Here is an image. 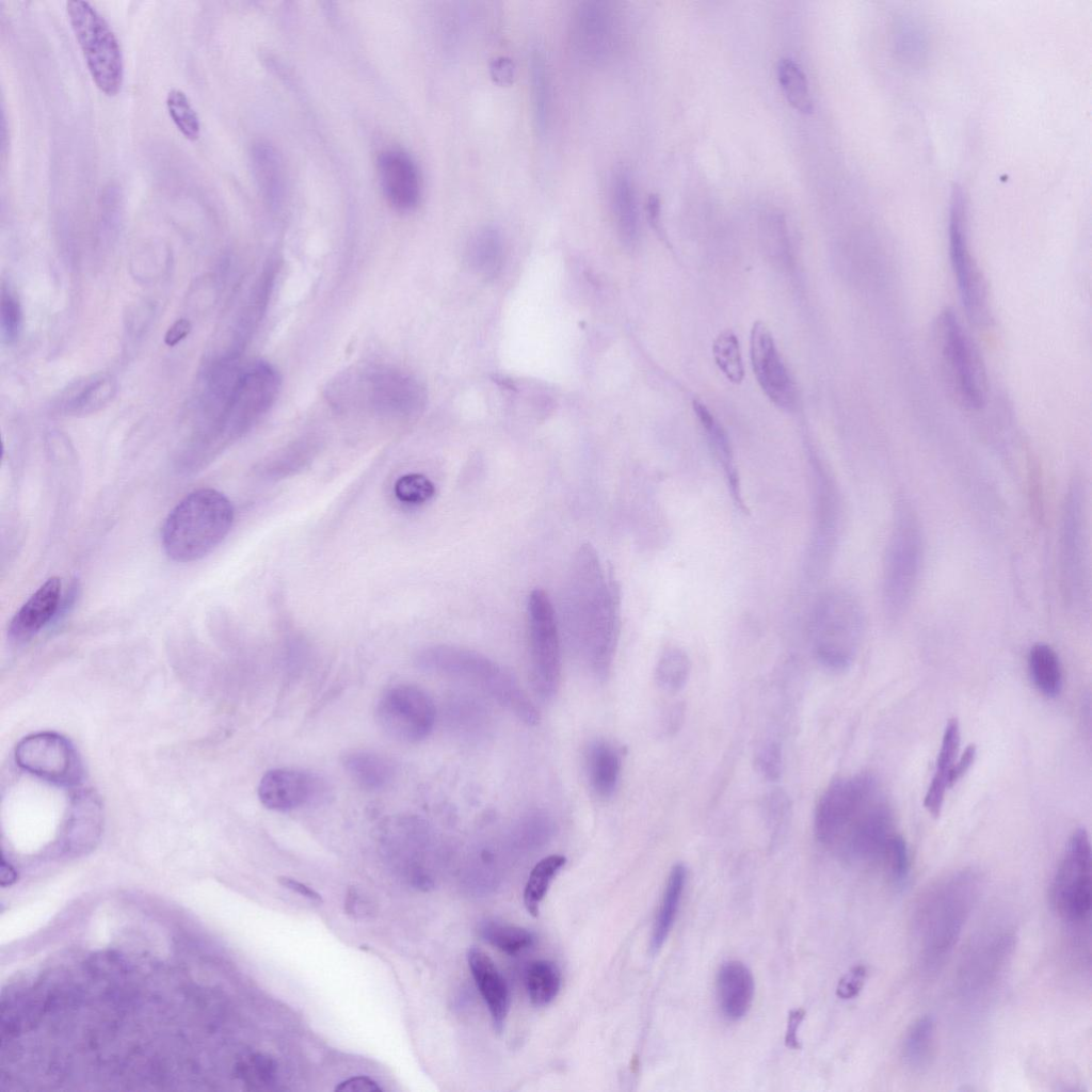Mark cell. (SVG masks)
<instances>
[{
    "instance_id": "6da1fadb",
    "label": "cell",
    "mask_w": 1092,
    "mask_h": 1092,
    "mask_svg": "<svg viewBox=\"0 0 1092 1092\" xmlns=\"http://www.w3.org/2000/svg\"><path fill=\"white\" fill-rule=\"evenodd\" d=\"M562 612L571 645L597 678H606L620 632V592L590 544L573 558Z\"/></svg>"
},
{
    "instance_id": "7a4b0ae2",
    "label": "cell",
    "mask_w": 1092,
    "mask_h": 1092,
    "mask_svg": "<svg viewBox=\"0 0 1092 1092\" xmlns=\"http://www.w3.org/2000/svg\"><path fill=\"white\" fill-rule=\"evenodd\" d=\"M326 398L338 411L407 418L424 410L428 396L413 375L392 367L371 365L339 374L326 388Z\"/></svg>"
},
{
    "instance_id": "3957f363",
    "label": "cell",
    "mask_w": 1092,
    "mask_h": 1092,
    "mask_svg": "<svg viewBox=\"0 0 1092 1092\" xmlns=\"http://www.w3.org/2000/svg\"><path fill=\"white\" fill-rule=\"evenodd\" d=\"M980 890L971 870L947 876L921 897L914 914V932L925 961L940 963L957 943Z\"/></svg>"
},
{
    "instance_id": "277c9868",
    "label": "cell",
    "mask_w": 1092,
    "mask_h": 1092,
    "mask_svg": "<svg viewBox=\"0 0 1092 1092\" xmlns=\"http://www.w3.org/2000/svg\"><path fill=\"white\" fill-rule=\"evenodd\" d=\"M234 514L229 499L216 489L190 493L163 524L161 542L166 556L181 563L204 558L226 537Z\"/></svg>"
},
{
    "instance_id": "5b68a950",
    "label": "cell",
    "mask_w": 1092,
    "mask_h": 1092,
    "mask_svg": "<svg viewBox=\"0 0 1092 1092\" xmlns=\"http://www.w3.org/2000/svg\"><path fill=\"white\" fill-rule=\"evenodd\" d=\"M419 663L429 672L473 686L527 725L540 722L539 710L517 678L479 652L437 645L423 651Z\"/></svg>"
},
{
    "instance_id": "8992f818",
    "label": "cell",
    "mask_w": 1092,
    "mask_h": 1092,
    "mask_svg": "<svg viewBox=\"0 0 1092 1092\" xmlns=\"http://www.w3.org/2000/svg\"><path fill=\"white\" fill-rule=\"evenodd\" d=\"M896 835L893 809L880 783L869 773L856 774L854 799L832 848L850 862L885 864Z\"/></svg>"
},
{
    "instance_id": "52a82bcc",
    "label": "cell",
    "mask_w": 1092,
    "mask_h": 1092,
    "mask_svg": "<svg viewBox=\"0 0 1092 1092\" xmlns=\"http://www.w3.org/2000/svg\"><path fill=\"white\" fill-rule=\"evenodd\" d=\"M931 342L943 381L956 401L966 410L982 408L987 398L985 370L952 309H943L934 319Z\"/></svg>"
},
{
    "instance_id": "ba28073f",
    "label": "cell",
    "mask_w": 1092,
    "mask_h": 1092,
    "mask_svg": "<svg viewBox=\"0 0 1092 1092\" xmlns=\"http://www.w3.org/2000/svg\"><path fill=\"white\" fill-rule=\"evenodd\" d=\"M864 631L861 603L850 591L830 589L816 600L809 633L816 659L826 669L842 671L853 662Z\"/></svg>"
},
{
    "instance_id": "9c48e42d",
    "label": "cell",
    "mask_w": 1092,
    "mask_h": 1092,
    "mask_svg": "<svg viewBox=\"0 0 1092 1092\" xmlns=\"http://www.w3.org/2000/svg\"><path fill=\"white\" fill-rule=\"evenodd\" d=\"M924 557L922 532L912 505L896 503L883 566V607L887 619L899 620L908 611L918 584Z\"/></svg>"
},
{
    "instance_id": "30bf717a",
    "label": "cell",
    "mask_w": 1092,
    "mask_h": 1092,
    "mask_svg": "<svg viewBox=\"0 0 1092 1092\" xmlns=\"http://www.w3.org/2000/svg\"><path fill=\"white\" fill-rule=\"evenodd\" d=\"M66 12L94 83L103 94L116 95L124 79V61L115 33L86 1H67Z\"/></svg>"
},
{
    "instance_id": "8fae6325",
    "label": "cell",
    "mask_w": 1092,
    "mask_h": 1092,
    "mask_svg": "<svg viewBox=\"0 0 1092 1092\" xmlns=\"http://www.w3.org/2000/svg\"><path fill=\"white\" fill-rule=\"evenodd\" d=\"M280 389L276 369L266 362L243 366L218 425L222 448L246 433L273 405Z\"/></svg>"
},
{
    "instance_id": "7c38bea8",
    "label": "cell",
    "mask_w": 1092,
    "mask_h": 1092,
    "mask_svg": "<svg viewBox=\"0 0 1092 1092\" xmlns=\"http://www.w3.org/2000/svg\"><path fill=\"white\" fill-rule=\"evenodd\" d=\"M1079 480L1067 489L1060 527V574L1065 603L1076 611L1089 598L1086 493Z\"/></svg>"
},
{
    "instance_id": "4fadbf2b",
    "label": "cell",
    "mask_w": 1092,
    "mask_h": 1092,
    "mask_svg": "<svg viewBox=\"0 0 1092 1092\" xmlns=\"http://www.w3.org/2000/svg\"><path fill=\"white\" fill-rule=\"evenodd\" d=\"M529 655L532 684L544 701L553 698L561 682V640L556 610L541 589L527 603Z\"/></svg>"
},
{
    "instance_id": "5bb4252c",
    "label": "cell",
    "mask_w": 1092,
    "mask_h": 1092,
    "mask_svg": "<svg viewBox=\"0 0 1092 1092\" xmlns=\"http://www.w3.org/2000/svg\"><path fill=\"white\" fill-rule=\"evenodd\" d=\"M948 242L950 266L966 317L974 325L987 327L993 321L987 288L970 253L965 211L958 192L950 208Z\"/></svg>"
},
{
    "instance_id": "9a60e30c",
    "label": "cell",
    "mask_w": 1092,
    "mask_h": 1092,
    "mask_svg": "<svg viewBox=\"0 0 1092 1092\" xmlns=\"http://www.w3.org/2000/svg\"><path fill=\"white\" fill-rule=\"evenodd\" d=\"M1051 902L1073 926L1089 921L1091 913V846L1088 833L1076 830L1066 845L1053 880Z\"/></svg>"
},
{
    "instance_id": "2e32d148",
    "label": "cell",
    "mask_w": 1092,
    "mask_h": 1092,
    "mask_svg": "<svg viewBox=\"0 0 1092 1092\" xmlns=\"http://www.w3.org/2000/svg\"><path fill=\"white\" fill-rule=\"evenodd\" d=\"M16 764L25 771L61 787H78L83 778L81 758L65 737L51 732L29 735L15 749Z\"/></svg>"
},
{
    "instance_id": "e0dca14e",
    "label": "cell",
    "mask_w": 1092,
    "mask_h": 1092,
    "mask_svg": "<svg viewBox=\"0 0 1092 1092\" xmlns=\"http://www.w3.org/2000/svg\"><path fill=\"white\" fill-rule=\"evenodd\" d=\"M376 721L390 737L408 743L427 738L433 730L436 708L431 696L414 685L386 690L376 704Z\"/></svg>"
},
{
    "instance_id": "ac0fdd59",
    "label": "cell",
    "mask_w": 1092,
    "mask_h": 1092,
    "mask_svg": "<svg viewBox=\"0 0 1092 1092\" xmlns=\"http://www.w3.org/2000/svg\"><path fill=\"white\" fill-rule=\"evenodd\" d=\"M619 12L611 3H581L571 20V41L578 55L593 63L610 60L621 43Z\"/></svg>"
},
{
    "instance_id": "d6986e66",
    "label": "cell",
    "mask_w": 1092,
    "mask_h": 1092,
    "mask_svg": "<svg viewBox=\"0 0 1092 1092\" xmlns=\"http://www.w3.org/2000/svg\"><path fill=\"white\" fill-rule=\"evenodd\" d=\"M750 356L756 380L777 407L792 411L797 404L794 383L777 351L772 333L765 322H754L750 335Z\"/></svg>"
},
{
    "instance_id": "ffe728a7",
    "label": "cell",
    "mask_w": 1092,
    "mask_h": 1092,
    "mask_svg": "<svg viewBox=\"0 0 1092 1092\" xmlns=\"http://www.w3.org/2000/svg\"><path fill=\"white\" fill-rule=\"evenodd\" d=\"M103 828V808L97 793L91 789L76 790L58 839V848L67 855L91 851L99 841Z\"/></svg>"
},
{
    "instance_id": "44dd1931",
    "label": "cell",
    "mask_w": 1092,
    "mask_h": 1092,
    "mask_svg": "<svg viewBox=\"0 0 1092 1092\" xmlns=\"http://www.w3.org/2000/svg\"><path fill=\"white\" fill-rule=\"evenodd\" d=\"M325 787L316 774L293 770L273 769L260 780L258 797L269 809L288 812L318 801Z\"/></svg>"
},
{
    "instance_id": "7402d4cb",
    "label": "cell",
    "mask_w": 1092,
    "mask_h": 1092,
    "mask_svg": "<svg viewBox=\"0 0 1092 1092\" xmlns=\"http://www.w3.org/2000/svg\"><path fill=\"white\" fill-rule=\"evenodd\" d=\"M379 174L383 192L391 206L404 211L417 204L420 194L419 176L414 162L404 152H382Z\"/></svg>"
},
{
    "instance_id": "603a6c76",
    "label": "cell",
    "mask_w": 1092,
    "mask_h": 1092,
    "mask_svg": "<svg viewBox=\"0 0 1092 1092\" xmlns=\"http://www.w3.org/2000/svg\"><path fill=\"white\" fill-rule=\"evenodd\" d=\"M61 580L47 579L20 607L9 626L15 642H25L38 633L55 615L61 601Z\"/></svg>"
},
{
    "instance_id": "cb8c5ba5",
    "label": "cell",
    "mask_w": 1092,
    "mask_h": 1092,
    "mask_svg": "<svg viewBox=\"0 0 1092 1092\" xmlns=\"http://www.w3.org/2000/svg\"><path fill=\"white\" fill-rule=\"evenodd\" d=\"M855 788V775L838 777L822 793L814 820L815 835L821 844L832 847L835 842L853 801Z\"/></svg>"
},
{
    "instance_id": "d4e9b609",
    "label": "cell",
    "mask_w": 1092,
    "mask_h": 1092,
    "mask_svg": "<svg viewBox=\"0 0 1092 1092\" xmlns=\"http://www.w3.org/2000/svg\"><path fill=\"white\" fill-rule=\"evenodd\" d=\"M717 1001L722 1015L739 1021L749 1012L754 997V978L740 961L723 963L717 974Z\"/></svg>"
},
{
    "instance_id": "484cf974",
    "label": "cell",
    "mask_w": 1092,
    "mask_h": 1092,
    "mask_svg": "<svg viewBox=\"0 0 1092 1092\" xmlns=\"http://www.w3.org/2000/svg\"><path fill=\"white\" fill-rule=\"evenodd\" d=\"M693 411L706 437L707 445L723 471L733 501L745 512L741 485L729 438L709 408L701 401H693Z\"/></svg>"
},
{
    "instance_id": "4316f807",
    "label": "cell",
    "mask_w": 1092,
    "mask_h": 1092,
    "mask_svg": "<svg viewBox=\"0 0 1092 1092\" xmlns=\"http://www.w3.org/2000/svg\"><path fill=\"white\" fill-rule=\"evenodd\" d=\"M475 982L487 1005L493 1025L500 1032L509 1010V992L493 960L482 950L471 948L467 954Z\"/></svg>"
},
{
    "instance_id": "83f0119b",
    "label": "cell",
    "mask_w": 1092,
    "mask_h": 1092,
    "mask_svg": "<svg viewBox=\"0 0 1092 1092\" xmlns=\"http://www.w3.org/2000/svg\"><path fill=\"white\" fill-rule=\"evenodd\" d=\"M610 205L620 239L633 246L640 236V215L635 183L625 167L615 170L611 177Z\"/></svg>"
},
{
    "instance_id": "f1b7e54d",
    "label": "cell",
    "mask_w": 1092,
    "mask_h": 1092,
    "mask_svg": "<svg viewBox=\"0 0 1092 1092\" xmlns=\"http://www.w3.org/2000/svg\"><path fill=\"white\" fill-rule=\"evenodd\" d=\"M961 742L960 725L957 719L948 721L936 759L935 773L927 789L924 806L933 817L941 815L945 793L949 788V773L957 760Z\"/></svg>"
},
{
    "instance_id": "f546056e",
    "label": "cell",
    "mask_w": 1092,
    "mask_h": 1092,
    "mask_svg": "<svg viewBox=\"0 0 1092 1092\" xmlns=\"http://www.w3.org/2000/svg\"><path fill=\"white\" fill-rule=\"evenodd\" d=\"M814 480L816 497V535H814V547L833 545L835 532L838 525V498L836 486L821 463L814 459Z\"/></svg>"
},
{
    "instance_id": "4dcf8cb0",
    "label": "cell",
    "mask_w": 1092,
    "mask_h": 1092,
    "mask_svg": "<svg viewBox=\"0 0 1092 1092\" xmlns=\"http://www.w3.org/2000/svg\"><path fill=\"white\" fill-rule=\"evenodd\" d=\"M588 778L593 791L600 798L611 797L621 775V756L606 740L591 742L585 753Z\"/></svg>"
},
{
    "instance_id": "1f68e13d",
    "label": "cell",
    "mask_w": 1092,
    "mask_h": 1092,
    "mask_svg": "<svg viewBox=\"0 0 1092 1092\" xmlns=\"http://www.w3.org/2000/svg\"><path fill=\"white\" fill-rule=\"evenodd\" d=\"M341 762L352 781L366 790L384 788L395 775L394 764L387 757L372 751L346 752Z\"/></svg>"
},
{
    "instance_id": "d6a6232c",
    "label": "cell",
    "mask_w": 1092,
    "mask_h": 1092,
    "mask_svg": "<svg viewBox=\"0 0 1092 1092\" xmlns=\"http://www.w3.org/2000/svg\"><path fill=\"white\" fill-rule=\"evenodd\" d=\"M686 880L687 869L685 865L680 863L674 865L669 874L662 900L655 919L649 943L652 953L659 951L673 928L682 898Z\"/></svg>"
},
{
    "instance_id": "836d02e7",
    "label": "cell",
    "mask_w": 1092,
    "mask_h": 1092,
    "mask_svg": "<svg viewBox=\"0 0 1092 1092\" xmlns=\"http://www.w3.org/2000/svg\"><path fill=\"white\" fill-rule=\"evenodd\" d=\"M935 1023L931 1016L917 1018L908 1029L902 1042V1058L914 1072L927 1070L935 1054Z\"/></svg>"
},
{
    "instance_id": "e575fe53",
    "label": "cell",
    "mask_w": 1092,
    "mask_h": 1092,
    "mask_svg": "<svg viewBox=\"0 0 1092 1092\" xmlns=\"http://www.w3.org/2000/svg\"><path fill=\"white\" fill-rule=\"evenodd\" d=\"M1028 670L1035 688L1047 697L1057 696L1062 688V669L1056 652L1045 643L1031 646Z\"/></svg>"
},
{
    "instance_id": "d590c367",
    "label": "cell",
    "mask_w": 1092,
    "mask_h": 1092,
    "mask_svg": "<svg viewBox=\"0 0 1092 1092\" xmlns=\"http://www.w3.org/2000/svg\"><path fill=\"white\" fill-rule=\"evenodd\" d=\"M471 268L485 277L498 274L502 264L503 244L499 231L491 226L479 229L468 245Z\"/></svg>"
},
{
    "instance_id": "8d00e7d4",
    "label": "cell",
    "mask_w": 1092,
    "mask_h": 1092,
    "mask_svg": "<svg viewBox=\"0 0 1092 1092\" xmlns=\"http://www.w3.org/2000/svg\"><path fill=\"white\" fill-rule=\"evenodd\" d=\"M530 84L533 118L542 134L548 128L551 113V91L547 65L543 54L534 51L530 60Z\"/></svg>"
},
{
    "instance_id": "74e56055",
    "label": "cell",
    "mask_w": 1092,
    "mask_h": 1092,
    "mask_svg": "<svg viewBox=\"0 0 1092 1092\" xmlns=\"http://www.w3.org/2000/svg\"><path fill=\"white\" fill-rule=\"evenodd\" d=\"M777 80L788 103L798 112L810 114L814 109L807 78L800 65L792 59H781L777 64Z\"/></svg>"
},
{
    "instance_id": "f35d334b",
    "label": "cell",
    "mask_w": 1092,
    "mask_h": 1092,
    "mask_svg": "<svg viewBox=\"0 0 1092 1092\" xmlns=\"http://www.w3.org/2000/svg\"><path fill=\"white\" fill-rule=\"evenodd\" d=\"M525 981L531 1002L537 1007L546 1006L560 990V969L547 960L533 961L526 969Z\"/></svg>"
},
{
    "instance_id": "ab89813d",
    "label": "cell",
    "mask_w": 1092,
    "mask_h": 1092,
    "mask_svg": "<svg viewBox=\"0 0 1092 1092\" xmlns=\"http://www.w3.org/2000/svg\"><path fill=\"white\" fill-rule=\"evenodd\" d=\"M565 863V856L551 854L535 864L524 890V904L530 915L537 916L541 901Z\"/></svg>"
},
{
    "instance_id": "60d3db41",
    "label": "cell",
    "mask_w": 1092,
    "mask_h": 1092,
    "mask_svg": "<svg viewBox=\"0 0 1092 1092\" xmlns=\"http://www.w3.org/2000/svg\"><path fill=\"white\" fill-rule=\"evenodd\" d=\"M481 937L508 954H516L534 943L529 930L497 920H485L479 927Z\"/></svg>"
},
{
    "instance_id": "b9f144b4",
    "label": "cell",
    "mask_w": 1092,
    "mask_h": 1092,
    "mask_svg": "<svg viewBox=\"0 0 1092 1092\" xmlns=\"http://www.w3.org/2000/svg\"><path fill=\"white\" fill-rule=\"evenodd\" d=\"M691 661L688 654L678 647L665 649L658 659L655 679L667 692H677L688 680Z\"/></svg>"
},
{
    "instance_id": "7bdbcfd3",
    "label": "cell",
    "mask_w": 1092,
    "mask_h": 1092,
    "mask_svg": "<svg viewBox=\"0 0 1092 1092\" xmlns=\"http://www.w3.org/2000/svg\"><path fill=\"white\" fill-rule=\"evenodd\" d=\"M712 353L725 378L734 384H740L744 378V368L737 336L729 330L720 333L713 341Z\"/></svg>"
},
{
    "instance_id": "ee69618b",
    "label": "cell",
    "mask_w": 1092,
    "mask_h": 1092,
    "mask_svg": "<svg viewBox=\"0 0 1092 1092\" xmlns=\"http://www.w3.org/2000/svg\"><path fill=\"white\" fill-rule=\"evenodd\" d=\"M116 386L113 380L100 378L86 384L66 402L68 413L90 414L107 404L114 396Z\"/></svg>"
},
{
    "instance_id": "f6af8a7d",
    "label": "cell",
    "mask_w": 1092,
    "mask_h": 1092,
    "mask_svg": "<svg viewBox=\"0 0 1092 1092\" xmlns=\"http://www.w3.org/2000/svg\"><path fill=\"white\" fill-rule=\"evenodd\" d=\"M166 108L180 133L190 141L197 140L200 122L187 94L179 89H172L166 95Z\"/></svg>"
},
{
    "instance_id": "bcb514c9",
    "label": "cell",
    "mask_w": 1092,
    "mask_h": 1092,
    "mask_svg": "<svg viewBox=\"0 0 1092 1092\" xmlns=\"http://www.w3.org/2000/svg\"><path fill=\"white\" fill-rule=\"evenodd\" d=\"M762 815L772 839L782 837L788 828L791 816V804L788 796L782 790H773L762 801Z\"/></svg>"
},
{
    "instance_id": "7dc6e473",
    "label": "cell",
    "mask_w": 1092,
    "mask_h": 1092,
    "mask_svg": "<svg viewBox=\"0 0 1092 1092\" xmlns=\"http://www.w3.org/2000/svg\"><path fill=\"white\" fill-rule=\"evenodd\" d=\"M0 325L2 338L7 343L18 338L22 327L20 304L15 294L4 287L1 290Z\"/></svg>"
},
{
    "instance_id": "c3c4849f",
    "label": "cell",
    "mask_w": 1092,
    "mask_h": 1092,
    "mask_svg": "<svg viewBox=\"0 0 1092 1092\" xmlns=\"http://www.w3.org/2000/svg\"><path fill=\"white\" fill-rule=\"evenodd\" d=\"M396 496L410 504H420L432 498L435 488L424 476H404L396 483Z\"/></svg>"
},
{
    "instance_id": "681fc988",
    "label": "cell",
    "mask_w": 1092,
    "mask_h": 1092,
    "mask_svg": "<svg viewBox=\"0 0 1092 1092\" xmlns=\"http://www.w3.org/2000/svg\"><path fill=\"white\" fill-rule=\"evenodd\" d=\"M884 866L890 880L898 886L905 883L910 872V856L905 840L897 834L889 846Z\"/></svg>"
},
{
    "instance_id": "f907efd6",
    "label": "cell",
    "mask_w": 1092,
    "mask_h": 1092,
    "mask_svg": "<svg viewBox=\"0 0 1092 1092\" xmlns=\"http://www.w3.org/2000/svg\"><path fill=\"white\" fill-rule=\"evenodd\" d=\"M755 766L765 778L769 781L777 780L781 776L783 767V755L780 744L774 741L762 743L755 753Z\"/></svg>"
},
{
    "instance_id": "816d5d0a",
    "label": "cell",
    "mask_w": 1092,
    "mask_h": 1092,
    "mask_svg": "<svg viewBox=\"0 0 1092 1092\" xmlns=\"http://www.w3.org/2000/svg\"><path fill=\"white\" fill-rule=\"evenodd\" d=\"M867 976L864 965L852 967L838 982L836 994L841 999H851L858 995Z\"/></svg>"
},
{
    "instance_id": "f5cc1de1",
    "label": "cell",
    "mask_w": 1092,
    "mask_h": 1092,
    "mask_svg": "<svg viewBox=\"0 0 1092 1092\" xmlns=\"http://www.w3.org/2000/svg\"><path fill=\"white\" fill-rule=\"evenodd\" d=\"M977 756V748L975 744L966 746L964 752L954 761L950 773H949V787H952L958 783L964 774L969 770Z\"/></svg>"
},
{
    "instance_id": "db71d44e",
    "label": "cell",
    "mask_w": 1092,
    "mask_h": 1092,
    "mask_svg": "<svg viewBox=\"0 0 1092 1092\" xmlns=\"http://www.w3.org/2000/svg\"><path fill=\"white\" fill-rule=\"evenodd\" d=\"M338 1092H381L382 1088L367 1076H355L339 1082L335 1087Z\"/></svg>"
},
{
    "instance_id": "11a10c76",
    "label": "cell",
    "mask_w": 1092,
    "mask_h": 1092,
    "mask_svg": "<svg viewBox=\"0 0 1092 1092\" xmlns=\"http://www.w3.org/2000/svg\"><path fill=\"white\" fill-rule=\"evenodd\" d=\"M491 75L498 84H510L515 75V66L508 58H498L491 65Z\"/></svg>"
},
{
    "instance_id": "9f6ffc18",
    "label": "cell",
    "mask_w": 1092,
    "mask_h": 1092,
    "mask_svg": "<svg viewBox=\"0 0 1092 1092\" xmlns=\"http://www.w3.org/2000/svg\"><path fill=\"white\" fill-rule=\"evenodd\" d=\"M369 905V902L355 888L348 890L344 900V911L348 915L362 917L363 915L370 913L368 910Z\"/></svg>"
},
{
    "instance_id": "6f0895ef",
    "label": "cell",
    "mask_w": 1092,
    "mask_h": 1092,
    "mask_svg": "<svg viewBox=\"0 0 1092 1092\" xmlns=\"http://www.w3.org/2000/svg\"><path fill=\"white\" fill-rule=\"evenodd\" d=\"M804 1015H805V1013H804V1011L802 1009H796V1010H792L789 1013L788 1023H787V1029H786V1034H785V1043H786L787 1047H789V1048L799 1049L801 1047L800 1046V1041H799L798 1035H797V1032H798V1028H799L801 1022L804 1018Z\"/></svg>"
},
{
    "instance_id": "680465c9",
    "label": "cell",
    "mask_w": 1092,
    "mask_h": 1092,
    "mask_svg": "<svg viewBox=\"0 0 1092 1092\" xmlns=\"http://www.w3.org/2000/svg\"><path fill=\"white\" fill-rule=\"evenodd\" d=\"M192 328L191 322L186 318L176 320L166 331L164 336V343L168 347H174L182 339H184Z\"/></svg>"
},
{
    "instance_id": "91938a15",
    "label": "cell",
    "mask_w": 1092,
    "mask_h": 1092,
    "mask_svg": "<svg viewBox=\"0 0 1092 1092\" xmlns=\"http://www.w3.org/2000/svg\"><path fill=\"white\" fill-rule=\"evenodd\" d=\"M278 882L284 887H286V888H288V889H290L292 892H295L299 895H301V896H303V897H305V898H307V899H309L311 901H315V902H318V903H322L323 902V899H322L321 895L318 894L315 889H312L311 887H309V886L305 885L304 883H301V882H299V881H296V880H294L292 878L279 877L278 878Z\"/></svg>"
},
{
    "instance_id": "94428289",
    "label": "cell",
    "mask_w": 1092,
    "mask_h": 1092,
    "mask_svg": "<svg viewBox=\"0 0 1092 1092\" xmlns=\"http://www.w3.org/2000/svg\"><path fill=\"white\" fill-rule=\"evenodd\" d=\"M685 714V706L681 703H676L670 708L665 717V730L668 734H673L678 730L682 723Z\"/></svg>"
},
{
    "instance_id": "6125c7cd",
    "label": "cell",
    "mask_w": 1092,
    "mask_h": 1092,
    "mask_svg": "<svg viewBox=\"0 0 1092 1092\" xmlns=\"http://www.w3.org/2000/svg\"><path fill=\"white\" fill-rule=\"evenodd\" d=\"M0 880L3 887L12 885L17 880L15 868L4 860L1 862Z\"/></svg>"
}]
</instances>
